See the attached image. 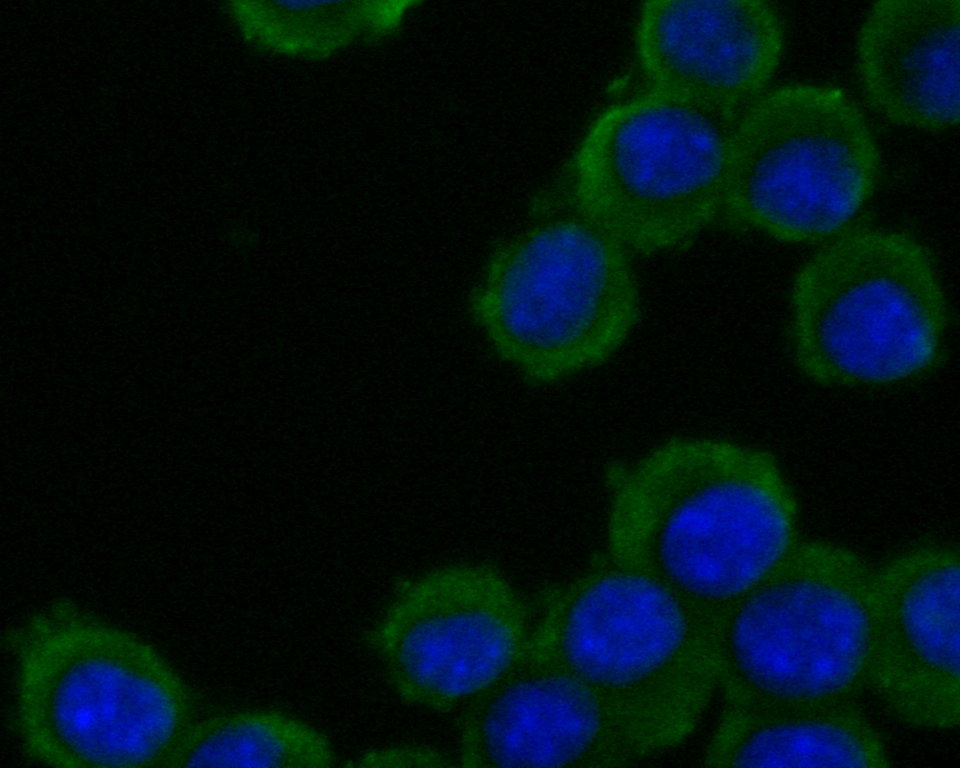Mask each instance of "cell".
<instances>
[{"label": "cell", "instance_id": "obj_1", "mask_svg": "<svg viewBox=\"0 0 960 768\" xmlns=\"http://www.w3.org/2000/svg\"><path fill=\"white\" fill-rule=\"evenodd\" d=\"M609 482L607 555L658 578L713 629L800 542L797 500L763 449L674 438Z\"/></svg>", "mask_w": 960, "mask_h": 768}, {"label": "cell", "instance_id": "obj_2", "mask_svg": "<svg viewBox=\"0 0 960 768\" xmlns=\"http://www.w3.org/2000/svg\"><path fill=\"white\" fill-rule=\"evenodd\" d=\"M25 752L66 768L168 767L195 722L189 686L149 643L67 601L9 634Z\"/></svg>", "mask_w": 960, "mask_h": 768}, {"label": "cell", "instance_id": "obj_3", "mask_svg": "<svg viewBox=\"0 0 960 768\" xmlns=\"http://www.w3.org/2000/svg\"><path fill=\"white\" fill-rule=\"evenodd\" d=\"M546 600L530 650L591 686L653 752L692 732L717 680L714 629L689 602L608 555Z\"/></svg>", "mask_w": 960, "mask_h": 768}, {"label": "cell", "instance_id": "obj_4", "mask_svg": "<svg viewBox=\"0 0 960 768\" xmlns=\"http://www.w3.org/2000/svg\"><path fill=\"white\" fill-rule=\"evenodd\" d=\"M874 570L854 551L799 542L717 621V687L749 708L852 703L872 687Z\"/></svg>", "mask_w": 960, "mask_h": 768}, {"label": "cell", "instance_id": "obj_5", "mask_svg": "<svg viewBox=\"0 0 960 768\" xmlns=\"http://www.w3.org/2000/svg\"><path fill=\"white\" fill-rule=\"evenodd\" d=\"M535 208L491 254L470 311L498 356L541 384L611 356L636 323L639 295L627 247L568 195Z\"/></svg>", "mask_w": 960, "mask_h": 768}, {"label": "cell", "instance_id": "obj_6", "mask_svg": "<svg viewBox=\"0 0 960 768\" xmlns=\"http://www.w3.org/2000/svg\"><path fill=\"white\" fill-rule=\"evenodd\" d=\"M791 343L815 382L879 386L935 362L947 325L941 282L913 236L879 228L843 230L796 273Z\"/></svg>", "mask_w": 960, "mask_h": 768}, {"label": "cell", "instance_id": "obj_7", "mask_svg": "<svg viewBox=\"0 0 960 768\" xmlns=\"http://www.w3.org/2000/svg\"><path fill=\"white\" fill-rule=\"evenodd\" d=\"M736 122L653 88L614 104L586 132L567 195L627 248L675 247L723 211Z\"/></svg>", "mask_w": 960, "mask_h": 768}, {"label": "cell", "instance_id": "obj_8", "mask_svg": "<svg viewBox=\"0 0 960 768\" xmlns=\"http://www.w3.org/2000/svg\"><path fill=\"white\" fill-rule=\"evenodd\" d=\"M879 168L870 127L842 90L785 85L736 122L723 212L782 241L830 239L869 199Z\"/></svg>", "mask_w": 960, "mask_h": 768}, {"label": "cell", "instance_id": "obj_9", "mask_svg": "<svg viewBox=\"0 0 960 768\" xmlns=\"http://www.w3.org/2000/svg\"><path fill=\"white\" fill-rule=\"evenodd\" d=\"M527 607L487 564H453L403 581L367 634L405 702L448 711L490 686L523 653Z\"/></svg>", "mask_w": 960, "mask_h": 768}, {"label": "cell", "instance_id": "obj_10", "mask_svg": "<svg viewBox=\"0 0 960 768\" xmlns=\"http://www.w3.org/2000/svg\"><path fill=\"white\" fill-rule=\"evenodd\" d=\"M652 753L598 692L527 645L460 724L464 767H611Z\"/></svg>", "mask_w": 960, "mask_h": 768}, {"label": "cell", "instance_id": "obj_11", "mask_svg": "<svg viewBox=\"0 0 960 768\" xmlns=\"http://www.w3.org/2000/svg\"><path fill=\"white\" fill-rule=\"evenodd\" d=\"M878 644L872 687L898 719L947 730L960 722V560L940 545L874 571Z\"/></svg>", "mask_w": 960, "mask_h": 768}, {"label": "cell", "instance_id": "obj_12", "mask_svg": "<svg viewBox=\"0 0 960 768\" xmlns=\"http://www.w3.org/2000/svg\"><path fill=\"white\" fill-rule=\"evenodd\" d=\"M652 88L734 109L757 95L779 63L783 28L760 0H652L636 28Z\"/></svg>", "mask_w": 960, "mask_h": 768}, {"label": "cell", "instance_id": "obj_13", "mask_svg": "<svg viewBox=\"0 0 960 768\" xmlns=\"http://www.w3.org/2000/svg\"><path fill=\"white\" fill-rule=\"evenodd\" d=\"M960 1L883 0L857 41L870 102L890 120L944 130L960 115Z\"/></svg>", "mask_w": 960, "mask_h": 768}, {"label": "cell", "instance_id": "obj_14", "mask_svg": "<svg viewBox=\"0 0 960 768\" xmlns=\"http://www.w3.org/2000/svg\"><path fill=\"white\" fill-rule=\"evenodd\" d=\"M711 766L886 768L879 733L852 703L794 708L727 704L705 755Z\"/></svg>", "mask_w": 960, "mask_h": 768}, {"label": "cell", "instance_id": "obj_15", "mask_svg": "<svg viewBox=\"0 0 960 768\" xmlns=\"http://www.w3.org/2000/svg\"><path fill=\"white\" fill-rule=\"evenodd\" d=\"M335 761L331 741L313 725L253 709L195 721L168 767L327 768Z\"/></svg>", "mask_w": 960, "mask_h": 768}, {"label": "cell", "instance_id": "obj_16", "mask_svg": "<svg viewBox=\"0 0 960 768\" xmlns=\"http://www.w3.org/2000/svg\"><path fill=\"white\" fill-rule=\"evenodd\" d=\"M457 765L444 752L420 745L373 749L346 764L350 767H452Z\"/></svg>", "mask_w": 960, "mask_h": 768}, {"label": "cell", "instance_id": "obj_17", "mask_svg": "<svg viewBox=\"0 0 960 768\" xmlns=\"http://www.w3.org/2000/svg\"><path fill=\"white\" fill-rule=\"evenodd\" d=\"M229 241L235 249L250 251L258 245L259 237L252 230L241 229L240 231L235 230Z\"/></svg>", "mask_w": 960, "mask_h": 768}]
</instances>
